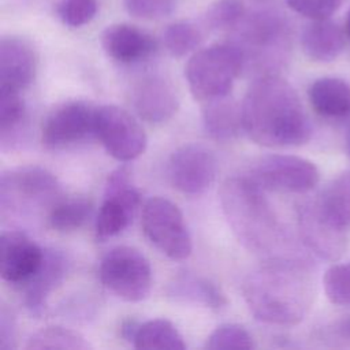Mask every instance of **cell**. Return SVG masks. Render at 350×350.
I'll use <instances>...</instances> for the list:
<instances>
[{
  "mask_svg": "<svg viewBox=\"0 0 350 350\" xmlns=\"http://www.w3.org/2000/svg\"><path fill=\"white\" fill-rule=\"evenodd\" d=\"M241 111L243 133L258 145L299 146L312 137V123L297 92L278 74L254 78Z\"/></svg>",
  "mask_w": 350,
  "mask_h": 350,
  "instance_id": "6da1fadb",
  "label": "cell"
},
{
  "mask_svg": "<svg viewBox=\"0 0 350 350\" xmlns=\"http://www.w3.org/2000/svg\"><path fill=\"white\" fill-rule=\"evenodd\" d=\"M242 293L252 314L267 324L299 323L312 299L306 269L297 261L271 257L243 280Z\"/></svg>",
  "mask_w": 350,
  "mask_h": 350,
  "instance_id": "7a4b0ae2",
  "label": "cell"
},
{
  "mask_svg": "<svg viewBox=\"0 0 350 350\" xmlns=\"http://www.w3.org/2000/svg\"><path fill=\"white\" fill-rule=\"evenodd\" d=\"M223 215L238 242L256 254H269L280 241L279 220L264 189L247 175L226 179L219 191Z\"/></svg>",
  "mask_w": 350,
  "mask_h": 350,
  "instance_id": "3957f363",
  "label": "cell"
},
{
  "mask_svg": "<svg viewBox=\"0 0 350 350\" xmlns=\"http://www.w3.org/2000/svg\"><path fill=\"white\" fill-rule=\"evenodd\" d=\"M301 226L306 242L317 253L335 256L339 250L335 241L350 230V171L331 179L316 201L302 209Z\"/></svg>",
  "mask_w": 350,
  "mask_h": 350,
  "instance_id": "277c9868",
  "label": "cell"
},
{
  "mask_svg": "<svg viewBox=\"0 0 350 350\" xmlns=\"http://www.w3.org/2000/svg\"><path fill=\"white\" fill-rule=\"evenodd\" d=\"M56 176L40 165H21L0 175V211L3 217H30L60 201Z\"/></svg>",
  "mask_w": 350,
  "mask_h": 350,
  "instance_id": "5b68a950",
  "label": "cell"
},
{
  "mask_svg": "<svg viewBox=\"0 0 350 350\" xmlns=\"http://www.w3.org/2000/svg\"><path fill=\"white\" fill-rule=\"evenodd\" d=\"M243 55L234 42L213 44L196 51L185 67L191 94L202 103L226 97L243 74Z\"/></svg>",
  "mask_w": 350,
  "mask_h": 350,
  "instance_id": "8992f818",
  "label": "cell"
},
{
  "mask_svg": "<svg viewBox=\"0 0 350 350\" xmlns=\"http://www.w3.org/2000/svg\"><path fill=\"white\" fill-rule=\"evenodd\" d=\"M103 284L127 302L145 299L152 288V268L148 258L135 247L115 246L100 262Z\"/></svg>",
  "mask_w": 350,
  "mask_h": 350,
  "instance_id": "52a82bcc",
  "label": "cell"
},
{
  "mask_svg": "<svg viewBox=\"0 0 350 350\" xmlns=\"http://www.w3.org/2000/svg\"><path fill=\"white\" fill-rule=\"evenodd\" d=\"M145 237L174 261L186 260L193 250L191 237L180 209L164 197L149 198L142 208Z\"/></svg>",
  "mask_w": 350,
  "mask_h": 350,
  "instance_id": "ba28073f",
  "label": "cell"
},
{
  "mask_svg": "<svg viewBox=\"0 0 350 350\" xmlns=\"http://www.w3.org/2000/svg\"><path fill=\"white\" fill-rule=\"evenodd\" d=\"M141 204V194L131 182V174L126 167L112 171L105 182L104 200L98 209L94 231L100 241H107L123 232L133 221Z\"/></svg>",
  "mask_w": 350,
  "mask_h": 350,
  "instance_id": "9c48e42d",
  "label": "cell"
},
{
  "mask_svg": "<svg viewBox=\"0 0 350 350\" xmlns=\"http://www.w3.org/2000/svg\"><path fill=\"white\" fill-rule=\"evenodd\" d=\"M264 190L306 193L320 179L317 167L294 154H267L257 159L247 174Z\"/></svg>",
  "mask_w": 350,
  "mask_h": 350,
  "instance_id": "30bf717a",
  "label": "cell"
},
{
  "mask_svg": "<svg viewBox=\"0 0 350 350\" xmlns=\"http://www.w3.org/2000/svg\"><path fill=\"white\" fill-rule=\"evenodd\" d=\"M94 134L108 154L119 161L137 159L148 145V137L141 124L126 109L113 104L96 109Z\"/></svg>",
  "mask_w": 350,
  "mask_h": 350,
  "instance_id": "8fae6325",
  "label": "cell"
},
{
  "mask_svg": "<svg viewBox=\"0 0 350 350\" xmlns=\"http://www.w3.org/2000/svg\"><path fill=\"white\" fill-rule=\"evenodd\" d=\"M96 109L85 100H68L57 104L42 122V145L46 149L60 150L96 135Z\"/></svg>",
  "mask_w": 350,
  "mask_h": 350,
  "instance_id": "7c38bea8",
  "label": "cell"
},
{
  "mask_svg": "<svg viewBox=\"0 0 350 350\" xmlns=\"http://www.w3.org/2000/svg\"><path fill=\"white\" fill-rule=\"evenodd\" d=\"M165 174L174 189L183 194L198 196L213 185L217 160L215 153L204 145H182L168 157Z\"/></svg>",
  "mask_w": 350,
  "mask_h": 350,
  "instance_id": "4fadbf2b",
  "label": "cell"
},
{
  "mask_svg": "<svg viewBox=\"0 0 350 350\" xmlns=\"http://www.w3.org/2000/svg\"><path fill=\"white\" fill-rule=\"evenodd\" d=\"M45 249L23 231L5 230L0 235V276L12 286L22 287L41 268Z\"/></svg>",
  "mask_w": 350,
  "mask_h": 350,
  "instance_id": "5bb4252c",
  "label": "cell"
},
{
  "mask_svg": "<svg viewBox=\"0 0 350 350\" xmlns=\"http://www.w3.org/2000/svg\"><path fill=\"white\" fill-rule=\"evenodd\" d=\"M37 72V55L31 44L16 36L0 40V89L22 92Z\"/></svg>",
  "mask_w": 350,
  "mask_h": 350,
  "instance_id": "9a60e30c",
  "label": "cell"
},
{
  "mask_svg": "<svg viewBox=\"0 0 350 350\" xmlns=\"http://www.w3.org/2000/svg\"><path fill=\"white\" fill-rule=\"evenodd\" d=\"M70 262L67 257L55 249H45V257L37 273L22 287V302L26 310L40 317L48 304L49 295L60 286L68 272Z\"/></svg>",
  "mask_w": 350,
  "mask_h": 350,
  "instance_id": "2e32d148",
  "label": "cell"
},
{
  "mask_svg": "<svg viewBox=\"0 0 350 350\" xmlns=\"http://www.w3.org/2000/svg\"><path fill=\"white\" fill-rule=\"evenodd\" d=\"M101 46L111 59L126 64L149 59L157 51L149 33L129 23L107 26L101 33Z\"/></svg>",
  "mask_w": 350,
  "mask_h": 350,
  "instance_id": "e0dca14e",
  "label": "cell"
},
{
  "mask_svg": "<svg viewBox=\"0 0 350 350\" xmlns=\"http://www.w3.org/2000/svg\"><path fill=\"white\" fill-rule=\"evenodd\" d=\"M133 107L141 119L149 123H163L178 111L179 98L168 79L154 75L138 83L133 93Z\"/></svg>",
  "mask_w": 350,
  "mask_h": 350,
  "instance_id": "ac0fdd59",
  "label": "cell"
},
{
  "mask_svg": "<svg viewBox=\"0 0 350 350\" xmlns=\"http://www.w3.org/2000/svg\"><path fill=\"white\" fill-rule=\"evenodd\" d=\"M165 294L174 301L201 305L212 310H220L227 306V298L220 287L193 272H178L168 283Z\"/></svg>",
  "mask_w": 350,
  "mask_h": 350,
  "instance_id": "d6986e66",
  "label": "cell"
},
{
  "mask_svg": "<svg viewBox=\"0 0 350 350\" xmlns=\"http://www.w3.org/2000/svg\"><path fill=\"white\" fill-rule=\"evenodd\" d=\"M29 135L27 109L19 92L0 89V149L22 148Z\"/></svg>",
  "mask_w": 350,
  "mask_h": 350,
  "instance_id": "ffe728a7",
  "label": "cell"
},
{
  "mask_svg": "<svg viewBox=\"0 0 350 350\" xmlns=\"http://www.w3.org/2000/svg\"><path fill=\"white\" fill-rule=\"evenodd\" d=\"M345 31L332 21L317 19L309 23L301 34L304 53L320 63L335 60L345 49Z\"/></svg>",
  "mask_w": 350,
  "mask_h": 350,
  "instance_id": "44dd1931",
  "label": "cell"
},
{
  "mask_svg": "<svg viewBox=\"0 0 350 350\" xmlns=\"http://www.w3.org/2000/svg\"><path fill=\"white\" fill-rule=\"evenodd\" d=\"M202 123L206 134L219 142L234 139L242 127L241 105L228 96L204 103Z\"/></svg>",
  "mask_w": 350,
  "mask_h": 350,
  "instance_id": "7402d4cb",
  "label": "cell"
},
{
  "mask_svg": "<svg viewBox=\"0 0 350 350\" xmlns=\"http://www.w3.org/2000/svg\"><path fill=\"white\" fill-rule=\"evenodd\" d=\"M313 109L325 118H343L350 113V85L336 77L316 79L308 90Z\"/></svg>",
  "mask_w": 350,
  "mask_h": 350,
  "instance_id": "603a6c76",
  "label": "cell"
},
{
  "mask_svg": "<svg viewBox=\"0 0 350 350\" xmlns=\"http://www.w3.org/2000/svg\"><path fill=\"white\" fill-rule=\"evenodd\" d=\"M138 350H185L186 343L178 328L165 319L139 324L133 340Z\"/></svg>",
  "mask_w": 350,
  "mask_h": 350,
  "instance_id": "cb8c5ba5",
  "label": "cell"
},
{
  "mask_svg": "<svg viewBox=\"0 0 350 350\" xmlns=\"http://www.w3.org/2000/svg\"><path fill=\"white\" fill-rule=\"evenodd\" d=\"M93 204L83 197L60 200L48 215V224L59 232L81 228L92 216Z\"/></svg>",
  "mask_w": 350,
  "mask_h": 350,
  "instance_id": "d4e9b609",
  "label": "cell"
},
{
  "mask_svg": "<svg viewBox=\"0 0 350 350\" xmlns=\"http://www.w3.org/2000/svg\"><path fill=\"white\" fill-rule=\"evenodd\" d=\"M25 347L27 350H88L90 345L79 332L52 325L34 332Z\"/></svg>",
  "mask_w": 350,
  "mask_h": 350,
  "instance_id": "484cf974",
  "label": "cell"
},
{
  "mask_svg": "<svg viewBox=\"0 0 350 350\" xmlns=\"http://www.w3.org/2000/svg\"><path fill=\"white\" fill-rule=\"evenodd\" d=\"M204 36L194 23L179 21L168 25L163 31V44L175 57L186 56L194 52L202 42Z\"/></svg>",
  "mask_w": 350,
  "mask_h": 350,
  "instance_id": "4316f807",
  "label": "cell"
},
{
  "mask_svg": "<svg viewBox=\"0 0 350 350\" xmlns=\"http://www.w3.org/2000/svg\"><path fill=\"white\" fill-rule=\"evenodd\" d=\"M205 347L209 350H249L254 342L249 331L239 324H221L206 338Z\"/></svg>",
  "mask_w": 350,
  "mask_h": 350,
  "instance_id": "83f0119b",
  "label": "cell"
},
{
  "mask_svg": "<svg viewBox=\"0 0 350 350\" xmlns=\"http://www.w3.org/2000/svg\"><path fill=\"white\" fill-rule=\"evenodd\" d=\"M246 11L241 0H216L206 10L205 23L212 30H234L245 18Z\"/></svg>",
  "mask_w": 350,
  "mask_h": 350,
  "instance_id": "f1b7e54d",
  "label": "cell"
},
{
  "mask_svg": "<svg viewBox=\"0 0 350 350\" xmlns=\"http://www.w3.org/2000/svg\"><path fill=\"white\" fill-rule=\"evenodd\" d=\"M323 287L332 304L350 308V260L331 265L323 276Z\"/></svg>",
  "mask_w": 350,
  "mask_h": 350,
  "instance_id": "f546056e",
  "label": "cell"
},
{
  "mask_svg": "<svg viewBox=\"0 0 350 350\" xmlns=\"http://www.w3.org/2000/svg\"><path fill=\"white\" fill-rule=\"evenodd\" d=\"M97 8V0H62L57 5V15L64 25L81 27L96 16Z\"/></svg>",
  "mask_w": 350,
  "mask_h": 350,
  "instance_id": "4dcf8cb0",
  "label": "cell"
},
{
  "mask_svg": "<svg viewBox=\"0 0 350 350\" xmlns=\"http://www.w3.org/2000/svg\"><path fill=\"white\" fill-rule=\"evenodd\" d=\"M126 11L139 19H161L172 14L175 0H123Z\"/></svg>",
  "mask_w": 350,
  "mask_h": 350,
  "instance_id": "1f68e13d",
  "label": "cell"
},
{
  "mask_svg": "<svg viewBox=\"0 0 350 350\" xmlns=\"http://www.w3.org/2000/svg\"><path fill=\"white\" fill-rule=\"evenodd\" d=\"M287 5L297 14L312 21L328 19L338 11L343 0H286Z\"/></svg>",
  "mask_w": 350,
  "mask_h": 350,
  "instance_id": "d6a6232c",
  "label": "cell"
},
{
  "mask_svg": "<svg viewBox=\"0 0 350 350\" xmlns=\"http://www.w3.org/2000/svg\"><path fill=\"white\" fill-rule=\"evenodd\" d=\"M15 319L7 306L0 309V350H14L16 343Z\"/></svg>",
  "mask_w": 350,
  "mask_h": 350,
  "instance_id": "836d02e7",
  "label": "cell"
},
{
  "mask_svg": "<svg viewBox=\"0 0 350 350\" xmlns=\"http://www.w3.org/2000/svg\"><path fill=\"white\" fill-rule=\"evenodd\" d=\"M139 324L134 320H124L120 325V335L124 340L127 342H133L134 340V336L137 334V329H138Z\"/></svg>",
  "mask_w": 350,
  "mask_h": 350,
  "instance_id": "e575fe53",
  "label": "cell"
},
{
  "mask_svg": "<svg viewBox=\"0 0 350 350\" xmlns=\"http://www.w3.org/2000/svg\"><path fill=\"white\" fill-rule=\"evenodd\" d=\"M346 36L350 38V11H349L347 19H346Z\"/></svg>",
  "mask_w": 350,
  "mask_h": 350,
  "instance_id": "d590c367",
  "label": "cell"
}]
</instances>
